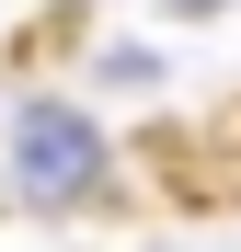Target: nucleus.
I'll return each instance as SVG.
<instances>
[{
    "mask_svg": "<svg viewBox=\"0 0 241 252\" xmlns=\"http://www.w3.org/2000/svg\"><path fill=\"white\" fill-rule=\"evenodd\" d=\"M12 184L23 206H80L103 184V138H92V115H69V103H23L12 115Z\"/></svg>",
    "mask_w": 241,
    "mask_h": 252,
    "instance_id": "f257e3e1",
    "label": "nucleus"
}]
</instances>
